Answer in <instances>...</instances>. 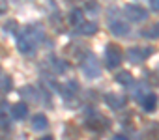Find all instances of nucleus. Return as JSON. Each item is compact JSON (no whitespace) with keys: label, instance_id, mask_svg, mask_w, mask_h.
<instances>
[{"label":"nucleus","instance_id":"nucleus-1","mask_svg":"<svg viewBox=\"0 0 159 140\" xmlns=\"http://www.w3.org/2000/svg\"><path fill=\"white\" fill-rule=\"evenodd\" d=\"M43 39V28L39 24H32V26H26L21 36L17 37V49L23 52V54H34L39 41Z\"/></svg>","mask_w":159,"mask_h":140},{"label":"nucleus","instance_id":"nucleus-2","mask_svg":"<svg viewBox=\"0 0 159 140\" xmlns=\"http://www.w3.org/2000/svg\"><path fill=\"white\" fill-rule=\"evenodd\" d=\"M83 73L88 77V79H94V77H99V73H101V65H99V60L92 54V52H88L86 56H84V60H83Z\"/></svg>","mask_w":159,"mask_h":140},{"label":"nucleus","instance_id":"nucleus-3","mask_svg":"<svg viewBox=\"0 0 159 140\" xmlns=\"http://www.w3.org/2000/svg\"><path fill=\"white\" fill-rule=\"evenodd\" d=\"M120 62H122V49L114 43H109L105 49V65L109 69H114L120 65Z\"/></svg>","mask_w":159,"mask_h":140},{"label":"nucleus","instance_id":"nucleus-4","mask_svg":"<svg viewBox=\"0 0 159 140\" xmlns=\"http://www.w3.org/2000/svg\"><path fill=\"white\" fill-rule=\"evenodd\" d=\"M124 15H125L129 21H133V23H144V21L148 19V11H146L144 8L137 6V4H127V6L124 8Z\"/></svg>","mask_w":159,"mask_h":140},{"label":"nucleus","instance_id":"nucleus-5","mask_svg":"<svg viewBox=\"0 0 159 140\" xmlns=\"http://www.w3.org/2000/svg\"><path fill=\"white\" fill-rule=\"evenodd\" d=\"M152 52H153V49H140V47H131V49L127 50V58H129V62L140 63V62H144V58H146V56H150Z\"/></svg>","mask_w":159,"mask_h":140},{"label":"nucleus","instance_id":"nucleus-6","mask_svg":"<svg viewBox=\"0 0 159 140\" xmlns=\"http://www.w3.org/2000/svg\"><path fill=\"white\" fill-rule=\"evenodd\" d=\"M111 32H112L114 36H118V37H127L129 32H131V28H129V24L124 23V21L111 19Z\"/></svg>","mask_w":159,"mask_h":140},{"label":"nucleus","instance_id":"nucleus-7","mask_svg":"<svg viewBox=\"0 0 159 140\" xmlns=\"http://www.w3.org/2000/svg\"><path fill=\"white\" fill-rule=\"evenodd\" d=\"M105 101H107V105L111 107V108H122V107H125V103H127V99H125V95H120V94H107L105 95Z\"/></svg>","mask_w":159,"mask_h":140},{"label":"nucleus","instance_id":"nucleus-8","mask_svg":"<svg viewBox=\"0 0 159 140\" xmlns=\"http://www.w3.org/2000/svg\"><path fill=\"white\" fill-rule=\"evenodd\" d=\"M10 114H11L13 120H25L26 114H28V107H26V103H15V105H11Z\"/></svg>","mask_w":159,"mask_h":140},{"label":"nucleus","instance_id":"nucleus-9","mask_svg":"<svg viewBox=\"0 0 159 140\" xmlns=\"http://www.w3.org/2000/svg\"><path fill=\"white\" fill-rule=\"evenodd\" d=\"M148 94H150V88H148L146 82H137V84H133V97H135L137 101H142Z\"/></svg>","mask_w":159,"mask_h":140},{"label":"nucleus","instance_id":"nucleus-10","mask_svg":"<svg viewBox=\"0 0 159 140\" xmlns=\"http://www.w3.org/2000/svg\"><path fill=\"white\" fill-rule=\"evenodd\" d=\"M140 103H142V108L146 112H155V108H157V95L155 94H148Z\"/></svg>","mask_w":159,"mask_h":140},{"label":"nucleus","instance_id":"nucleus-11","mask_svg":"<svg viewBox=\"0 0 159 140\" xmlns=\"http://www.w3.org/2000/svg\"><path fill=\"white\" fill-rule=\"evenodd\" d=\"M69 23L73 26H81L84 23V11L83 10H79V8H73L69 11Z\"/></svg>","mask_w":159,"mask_h":140},{"label":"nucleus","instance_id":"nucleus-12","mask_svg":"<svg viewBox=\"0 0 159 140\" xmlns=\"http://www.w3.org/2000/svg\"><path fill=\"white\" fill-rule=\"evenodd\" d=\"M49 127V120H47V116H43V114H36L34 118H32V129L34 131H43V129H47Z\"/></svg>","mask_w":159,"mask_h":140},{"label":"nucleus","instance_id":"nucleus-13","mask_svg":"<svg viewBox=\"0 0 159 140\" xmlns=\"http://www.w3.org/2000/svg\"><path fill=\"white\" fill-rule=\"evenodd\" d=\"M77 28H79V32H81L83 36H94L98 32V24L92 23V21H84L81 26H77Z\"/></svg>","mask_w":159,"mask_h":140},{"label":"nucleus","instance_id":"nucleus-14","mask_svg":"<svg viewBox=\"0 0 159 140\" xmlns=\"http://www.w3.org/2000/svg\"><path fill=\"white\" fill-rule=\"evenodd\" d=\"M114 81L118 84H122V86H129V84H133V75L129 71H118V75L114 77Z\"/></svg>","mask_w":159,"mask_h":140},{"label":"nucleus","instance_id":"nucleus-15","mask_svg":"<svg viewBox=\"0 0 159 140\" xmlns=\"http://www.w3.org/2000/svg\"><path fill=\"white\" fill-rule=\"evenodd\" d=\"M146 140H159V123H150L146 133H144Z\"/></svg>","mask_w":159,"mask_h":140},{"label":"nucleus","instance_id":"nucleus-16","mask_svg":"<svg viewBox=\"0 0 159 140\" xmlns=\"http://www.w3.org/2000/svg\"><path fill=\"white\" fill-rule=\"evenodd\" d=\"M142 36L144 37H152V39H159V23H153L146 30H142Z\"/></svg>","mask_w":159,"mask_h":140},{"label":"nucleus","instance_id":"nucleus-17","mask_svg":"<svg viewBox=\"0 0 159 140\" xmlns=\"http://www.w3.org/2000/svg\"><path fill=\"white\" fill-rule=\"evenodd\" d=\"M52 69L58 73V75H62V73H66L67 71V63L64 62V60H58V58H52Z\"/></svg>","mask_w":159,"mask_h":140},{"label":"nucleus","instance_id":"nucleus-18","mask_svg":"<svg viewBox=\"0 0 159 140\" xmlns=\"http://www.w3.org/2000/svg\"><path fill=\"white\" fill-rule=\"evenodd\" d=\"M8 11V2L6 0H0V13H6Z\"/></svg>","mask_w":159,"mask_h":140},{"label":"nucleus","instance_id":"nucleus-19","mask_svg":"<svg viewBox=\"0 0 159 140\" xmlns=\"http://www.w3.org/2000/svg\"><path fill=\"white\" fill-rule=\"evenodd\" d=\"M150 6L153 11H159V0H150Z\"/></svg>","mask_w":159,"mask_h":140},{"label":"nucleus","instance_id":"nucleus-20","mask_svg":"<svg viewBox=\"0 0 159 140\" xmlns=\"http://www.w3.org/2000/svg\"><path fill=\"white\" fill-rule=\"evenodd\" d=\"M112 140H127V136H124V134H116Z\"/></svg>","mask_w":159,"mask_h":140},{"label":"nucleus","instance_id":"nucleus-21","mask_svg":"<svg viewBox=\"0 0 159 140\" xmlns=\"http://www.w3.org/2000/svg\"><path fill=\"white\" fill-rule=\"evenodd\" d=\"M39 140H54L52 136H43V138H39Z\"/></svg>","mask_w":159,"mask_h":140},{"label":"nucleus","instance_id":"nucleus-22","mask_svg":"<svg viewBox=\"0 0 159 140\" xmlns=\"http://www.w3.org/2000/svg\"><path fill=\"white\" fill-rule=\"evenodd\" d=\"M140 2H150V0H140Z\"/></svg>","mask_w":159,"mask_h":140}]
</instances>
